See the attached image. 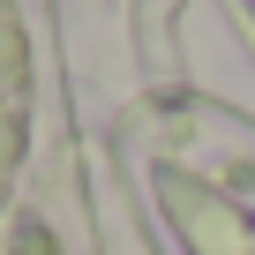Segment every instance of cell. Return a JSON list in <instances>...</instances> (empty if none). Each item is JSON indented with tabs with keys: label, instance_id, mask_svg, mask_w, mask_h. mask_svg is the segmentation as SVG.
Here are the masks:
<instances>
[{
	"label": "cell",
	"instance_id": "1",
	"mask_svg": "<svg viewBox=\"0 0 255 255\" xmlns=\"http://www.w3.org/2000/svg\"><path fill=\"white\" fill-rule=\"evenodd\" d=\"M173 218H180V233L195 240V255H255V225H248L225 195L173 188Z\"/></svg>",
	"mask_w": 255,
	"mask_h": 255
},
{
	"label": "cell",
	"instance_id": "2",
	"mask_svg": "<svg viewBox=\"0 0 255 255\" xmlns=\"http://www.w3.org/2000/svg\"><path fill=\"white\" fill-rule=\"evenodd\" d=\"M23 113H30L23 30H15V8L0 0V173H8V165H15V150H23Z\"/></svg>",
	"mask_w": 255,
	"mask_h": 255
}]
</instances>
